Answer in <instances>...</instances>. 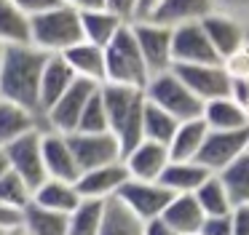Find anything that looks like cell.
<instances>
[{
	"instance_id": "1",
	"label": "cell",
	"mask_w": 249,
	"mask_h": 235,
	"mask_svg": "<svg viewBox=\"0 0 249 235\" xmlns=\"http://www.w3.org/2000/svg\"><path fill=\"white\" fill-rule=\"evenodd\" d=\"M49 53L33 46L6 48L0 69V99H8L40 118V75Z\"/></svg>"
},
{
	"instance_id": "2",
	"label": "cell",
	"mask_w": 249,
	"mask_h": 235,
	"mask_svg": "<svg viewBox=\"0 0 249 235\" xmlns=\"http://www.w3.org/2000/svg\"><path fill=\"white\" fill-rule=\"evenodd\" d=\"M99 94L107 112V128L121 144V152H129L142 142V112H145V91L126 85L102 83Z\"/></svg>"
},
{
	"instance_id": "3",
	"label": "cell",
	"mask_w": 249,
	"mask_h": 235,
	"mask_svg": "<svg viewBox=\"0 0 249 235\" xmlns=\"http://www.w3.org/2000/svg\"><path fill=\"white\" fill-rule=\"evenodd\" d=\"M81 40V16L67 5L51 8L30 19V46L49 53V56H59Z\"/></svg>"
},
{
	"instance_id": "4",
	"label": "cell",
	"mask_w": 249,
	"mask_h": 235,
	"mask_svg": "<svg viewBox=\"0 0 249 235\" xmlns=\"http://www.w3.org/2000/svg\"><path fill=\"white\" fill-rule=\"evenodd\" d=\"M102 51H105V83L145 91L150 72H147L145 62H142V53L137 48V40L131 35L129 24L121 27L118 35Z\"/></svg>"
},
{
	"instance_id": "5",
	"label": "cell",
	"mask_w": 249,
	"mask_h": 235,
	"mask_svg": "<svg viewBox=\"0 0 249 235\" xmlns=\"http://www.w3.org/2000/svg\"><path fill=\"white\" fill-rule=\"evenodd\" d=\"M145 99L150 104H156L158 110L169 112L174 120H196L201 118V110H204V101L196 99L190 94V88L177 78V75L169 69V72L153 75L145 85Z\"/></svg>"
},
{
	"instance_id": "6",
	"label": "cell",
	"mask_w": 249,
	"mask_h": 235,
	"mask_svg": "<svg viewBox=\"0 0 249 235\" xmlns=\"http://www.w3.org/2000/svg\"><path fill=\"white\" fill-rule=\"evenodd\" d=\"M172 198L174 195L161 185V182H134V179H129L118 190V195H115L113 201H118L137 222L147 224V222H153V219H161V214L166 211Z\"/></svg>"
},
{
	"instance_id": "7",
	"label": "cell",
	"mask_w": 249,
	"mask_h": 235,
	"mask_svg": "<svg viewBox=\"0 0 249 235\" xmlns=\"http://www.w3.org/2000/svg\"><path fill=\"white\" fill-rule=\"evenodd\" d=\"M172 72L204 104L233 94V78L225 64H188V67H172Z\"/></svg>"
},
{
	"instance_id": "8",
	"label": "cell",
	"mask_w": 249,
	"mask_h": 235,
	"mask_svg": "<svg viewBox=\"0 0 249 235\" xmlns=\"http://www.w3.org/2000/svg\"><path fill=\"white\" fill-rule=\"evenodd\" d=\"M67 144H70V150H72L78 174L124 160L121 144L115 142V136L110 131L107 134H81V131H75V134L67 136Z\"/></svg>"
},
{
	"instance_id": "9",
	"label": "cell",
	"mask_w": 249,
	"mask_h": 235,
	"mask_svg": "<svg viewBox=\"0 0 249 235\" xmlns=\"http://www.w3.org/2000/svg\"><path fill=\"white\" fill-rule=\"evenodd\" d=\"M129 27L150 78L169 72L172 69V30L156 24V21H131Z\"/></svg>"
},
{
	"instance_id": "10",
	"label": "cell",
	"mask_w": 249,
	"mask_h": 235,
	"mask_svg": "<svg viewBox=\"0 0 249 235\" xmlns=\"http://www.w3.org/2000/svg\"><path fill=\"white\" fill-rule=\"evenodd\" d=\"M97 88H99L97 83L78 78L75 83L62 94V99L56 101L51 110H46V115L40 118V120L49 123V131L65 134V136L75 134L78 120H81V115H83V107L89 104V99L94 96V91H97Z\"/></svg>"
},
{
	"instance_id": "11",
	"label": "cell",
	"mask_w": 249,
	"mask_h": 235,
	"mask_svg": "<svg viewBox=\"0 0 249 235\" xmlns=\"http://www.w3.org/2000/svg\"><path fill=\"white\" fill-rule=\"evenodd\" d=\"M249 150V128L241 131H209L196 163H201L209 174H220L236 158Z\"/></svg>"
},
{
	"instance_id": "12",
	"label": "cell",
	"mask_w": 249,
	"mask_h": 235,
	"mask_svg": "<svg viewBox=\"0 0 249 235\" xmlns=\"http://www.w3.org/2000/svg\"><path fill=\"white\" fill-rule=\"evenodd\" d=\"M198 24H201L206 40L214 48L217 59H220L222 64L236 56L244 48V43H247V24L233 19V16H228V14H222V11H212V14L206 16V19H201Z\"/></svg>"
},
{
	"instance_id": "13",
	"label": "cell",
	"mask_w": 249,
	"mask_h": 235,
	"mask_svg": "<svg viewBox=\"0 0 249 235\" xmlns=\"http://www.w3.org/2000/svg\"><path fill=\"white\" fill-rule=\"evenodd\" d=\"M40 128L27 136L17 139L14 144L6 147V158H8V168L30 187L35 190L38 185L46 182V168H43V152H40Z\"/></svg>"
},
{
	"instance_id": "14",
	"label": "cell",
	"mask_w": 249,
	"mask_h": 235,
	"mask_svg": "<svg viewBox=\"0 0 249 235\" xmlns=\"http://www.w3.org/2000/svg\"><path fill=\"white\" fill-rule=\"evenodd\" d=\"M188 64H222L198 21L172 30V67H188Z\"/></svg>"
},
{
	"instance_id": "15",
	"label": "cell",
	"mask_w": 249,
	"mask_h": 235,
	"mask_svg": "<svg viewBox=\"0 0 249 235\" xmlns=\"http://www.w3.org/2000/svg\"><path fill=\"white\" fill-rule=\"evenodd\" d=\"M129 182V174H126L124 163H110L102 166V168H91L78 174L75 179V190L81 195V201H113L118 195V190Z\"/></svg>"
},
{
	"instance_id": "16",
	"label": "cell",
	"mask_w": 249,
	"mask_h": 235,
	"mask_svg": "<svg viewBox=\"0 0 249 235\" xmlns=\"http://www.w3.org/2000/svg\"><path fill=\"white\" fill-rule=\"evenodd\" d=\"M124 168L129 174V179L134 182H158L161 174L166 171V166L172 163L169 158V150L163 144L156 142H140L134 150L124 155Z\"/></svg>"
},
{
	"instance_id": "17",
	"label": "cell",
	"mask_w": 249,
	"mask_h": 235,
	"mask_svg": "<svg viewBox=\"0 0 249 235\" xmlns=\"http://www.w3.org/2000/svg\"><path fill=\"white\" fill-rule=\"evenodd\" d=\"M40 152H43L46 179H59V182H72L75 185L78 166H75V158H72V150L67 144L65 134L43 131L40 134Z\"/></svg>"
},
{
	"instance_id": "18",
	"label": "cell",
	"mask_w": 249,
	"mask_h": 235,
	"mask_svg": "<svg viewBox=\"0 0 249 235\" xmlns=\"http://www.w3.org/2000/svg\"><path fill=\"white\" fill-rule=\"evenodd\" d=\"M217 11L214 0H163L158 11L145 21H156L161 27H182V24H196V21L206 19V16Z\"/></svg>"
},
{
	"instance_id": "19",
	"label": "cell",
	"mask_w": 249,
	"mask_h": 235,
	"mask_svg": "<svg viewBox=\"0 0 249 235\" xmlns=\"http://www.w3.org/2000/svg\"><path fill=\"white\" fill-rule=\"evenodd\" d=\"M75 72L67 67V62L62 56H49L43 64V75H40V118L46 115V110L56 104L62 99L67 88L75 83Z\"/></svg>"
},
{
	"instance_id": "20",
	"label": "cell",
	"mask_w": 249,
	"mask_h": 235,
	"mask_svg": "<svg viewBox=\"0 0 249 235\" xmlns=\"http://www.w3.org/2000/svg\"><path fill=\"white\" fill-rule=\"evenodd\" d=\"M161 222L172 227L177 235H198L206 217L193 195H174L169 201L166 211L161 214Z\"/></svg>"
},
{
	"instance_id": "21",
	"label": "cell",
	"mask_w": 249,
	"mask_h": 235,
	"mask_svg": "<svg viewBox=\"0 0 249 235\" xmlns=\"http://www.w3.org/2000/svg\"><path fill=\"white\" fill-rule=\"evenodd\" d=\"M201 120L209 131H241L249 128V112L233 96H225V99L206 101L201 110Z\"/></svg>"
},
{
	"instance_id": "22",
	"label": "cell",
	"mask_w": 249,
	"mask_h": 235,
	"mask_svg": "<svg viewBox=\"0 0 249 235\" xmlns=\"http://www.w3.org/2000/svg\"><path fill=\"white\" fill-rule=\"evenodd\" d=\"M33 206H40L46 211L54 214H65L70 217L75 211V206L81 203V195H78L75 185L72 182H59V179H46L43 185H38L33 190Z\"/></svg>"
},
{
	"instance_id": "23",
	"label": "cell",
	"mask_w": 249,
	"mask_h": 235,
	"mask_svg": "<svg viewBox=\"0 0 249 235\" xmlns=\"http://www.w3.org/2000/svg\"><path fill=\"white\" fill-rule=\"evenodd\" d=\"M67 62V67L75 72V78L81 80H91V83L102 85L105 83V51L91 43L81 40L72 48H67L65 53H59Z\"/></svg>"
},
{
	"instance_id": "24",
	"label": "cell",
	"mask_w": 249,
	"mask_h": 235,
	"mask_svg": "<svg viewBox=\"0 0 249 235\" xmlns=\"http://www.w3.org/2000/svg\"><path fill=\"white\" fill-rule=\"evenodd\" d=\"M209 176H212L209 171L201 163H196V160H172L158 182H161L172 195H193Z\"/></svg>"
},
{
	"instance_id": "25",
	"label": "cell",
	"mask_w": 249,
	"mask_h": 235,
	"mask_svg": "<svg viewBox=\"0 0 249 235\" xmlns=\"http://www.w3.org/2000/svg\"><path fill=\"white\" fill-rule=\"evenodd\" d=\"M38 120L40 118L35 112H30L27 107H19L8 99H0V147L6 150L17 139L38 131Z\"/></svg>"
},
{
	"instance_id": "26",
	"label": "cell",
	"mask_w": 249,
	"mask_h": 235,
	"mask_svg": "<svg viewBox=\"0 0 249 235\" xmlns=\"http://www.w3.org/2000/svg\"><path fill=\"white\" fill-rule=\"evenodd\" d=\"M206 134H209V128H206V123L201 118L182 120L177 126V131H174L169 147H166L169 158L172 160H196L201 147H204V142H206Z\"/></svg>"
},
{
	"instance_id": "27",
	"label": "cell",
	"mask_w": 249,
	"mask_h": 235,
	"mask_svg": "<svg viewBox=\"0 0 249 235\" xmlns=\"http://www.w3.org/2000/svg\"><path fill=\"white\" fill-rule=\"evenodd\" d=\"M81 16V32H83V40L91 43L97 48H105L115 35L118 30L126 24L124 19H118L115 14H110L107 8H97V11H83Z\"/></svg>"
},
{
	"instance_id": "28",
	"label": "cell",
	"mask_w": 249,
	"mask_h": 235,
	"mask_svg": "<svg viewBox=\"0 0 249 235\" xmlns=\"http://www.w3.org/2000/svg\"><path fill=\"white\" fill-rule=\"evenodd\" d=\"M0 46H30V16H24L11 0H0Z\"/></svg>"
},
{
	"instance_id": "29",
	"label": "cell",
	"mask_w": 249,
	"mask_h": 235,
	"mask_svg": "<svg viewBox=\"0 0 249 235\" xmlns=\"http://www.w3.org/2000/svg\"><path fill=\"white\" fill-rule=\"evenodd\" d=\"M107 203H102V201H81L75 206V211L67 217V235H99L102 227H105Z\"/></svg>"
},
{
	"instance_id": "30",
	"label": "cell",
	"mask_w": 249,
	"mask_h": 235,
	"mask_svg": "<svg viewBox=\"0 0 249 235\" xmlns=\"http://www.w3.org/2000/svg\"><path fill=\"white\" fill-rule=\"evenodd\" d=\"M193 198H196V203L201 206V211H204L206 219L231 217V214H233V203H231L225 185L220 182V176H217V174H212L209 179H206L204 185L193 192Z\"/></svg>"
},
{
	"instance_id": "31",
	"label": "cell",
	"mask_w": 249,
	"mask_h": 235,
	"mask_svg": "<svg viewBox=\"0 0 249 235\" xmlns=\"http://www.w3.org/2000/svg\"><path fill=\"white\" fill-rule=\"evenodd\" d=\"M217 176H220V182L225 185L233 208L249 206V150L241 158L233 160L225 171H220Z\"/></svg>"
},
{
	"instance_id": "32",
	"label": "cell",
	"mask_w": 249,
	"mask_h": 235,
	"mask_svg": "<svg viewBox=\"0 0 249 235\" xmlns=\"http://www.w3.org/2000/svg\"><path fill=\"white\" fill-rule=\"evenodd\" d=\"M177 126H179V120H174L169 112L158 110L156 104H150V101L145 99V112H142V142H156V144L169 147Z\"/></svg>"
},
{
	"instance_id": "33",
	"label": "cell",
	"mask_w": 249,
	"mask_h": 235,
	"mask_svg": "<svg viewBox=\"0 0 249 235\" xmlns=\"http://www.w3.org/2000/svg\"><path fill=\"white\" fill-rule=\"evenodd\" d=\"M22 230L24 235H67V217L30 203L22 211Z\"/></svg>"
},
{
	"instance_id": "34",
	"label": "cell",
	"mask_w": 249,
	"mask_h": 235,
	"mask_svg": "<svg viewBox=\"0 0 249 235\" xmlns=\"http://www.w3.org/2000/svg\"><path fill=\"white\" fill-rule=\"evenodd\" d=\"M99 235H142V222H137L118 201H110L107 214H105V227Z\"/></svg>"
},
{
	"instance_id": "35",
	"label": "cell",
	"mask_w": 249,
	"mask_h": 235,
	"mask_svg": "<svg viewBox=\"0 0 249 235\" xmlns=\"http://www.w3.org/2000/svg\"><path fill=\"white\" fill-rule=\"evenodd\" d=\"M30 201H33V190H30L14 171L0 176V203H3V206L24 211V208L30 206Z\"/></svg>"
},
{
	"instance_id": "36",
	"label": "cell",
	"mask_w": 249,
	"mask_h": 235,
	"mask_svg": "<svg viewBox=\"0 0 249 235\" xmlns=\"http://www.w3.org/2000/svg\"><path fill=\"white\" fill-rule=\"evenodd\" d=\"M75 131L81 134H107V112H105V101H102V94L99 88L94 91V96L89 99V104L83 107V115L78 120V128Z\"/></svg>"
},
{
	"instance_id": "37",
	"label": "cell",
	"mask_w": 249,
	"mask_h": 235,
	"mask_svg": "<svg viewBox=\"0 0 249 235\" xmlns=\"http://www.w3.org/2000/svg\"><path fill=\"white\" fill-rule=\"evenodd\" d=\"M11 3L17 5L24 16H30V19H33V16L46 14V11H51V8H59L62 0H11Z\"/></svg>"
},
{
	"instance_id": "38",
	"label": "cell",
	"mask_w": 249,
	"mask_h": 235,
	"mask_svg": "<svg viewBox=\"0 0 249 235\" xmlns=\"http://www.w3.org/2000/svg\"><path fill=\"white\" fill-rule=\"evenodd\" d=\"M214 3H217V11L249 24V0H214Z\"/></svg>"
},
{
	"instance_id": "39",
	"label": "cell",
	"mask_w": 249,
	"mask_h": 235,
	"mask_svg": "<svg viewBox=\"0 0 249 235\" xmlns=\"http://www.w3.org/2000/svg\"><path fill=\"white\" fill-rule=\"evenodd\" d=\"M105 8L110 14H115L118 19H124L126 24H131L137 14V0H105Z\"/></svg>"
},
{
	"instance_id": "40",
	"label": "cell",
	"mask_w": 249,
	"mask_h": 235,
	"mask_svg": "<svg viewBox=\"0 0 249 235\" xmlns=\"http://www.w3.org/2000/svg\"><path fill=\"white\" fill-rule=\"evenodd\" d=\"M17 227H22V211L0 203V233H11Z\"/></svg>"
},
{
	"instance_id": "41",
	"label": "cell",
	"mask_w": 249,
	"mask_h": 235,
	"mask_svg": "<svg viewBox=\"0 0 249 235\" xmlns=\"http://www.w3.org/2000/svg\"><path fill=\"white\" fill-rule=\"evenodd\" d=\"M231 235H249V206L233 208V214H231Z\"/></svg>"
},
{
	"instance_id": "42",
	"label": "cell",
	"mask_w": 249,
	"mask_h": 235,
	"mask_svg": "<svg viewBox=\"0 0 249 235\" xmlns=\"http://www.w3.org/2000/svg\"><path fill=\"white\" fill-rule=\"evenodd\" d=\"M198 235H231V217H214V219H206Z\"/></svg>"
},
{
	"instance_id": "43",
	"label": "cell",
	"mask_w": 249,
	"mask_h": 235,
	"mask_svg": "<svg viewBox=\"0 0 249 235\" xmlns=\"http://www.w3.org/2000/svg\"><path fill=\"white\" fill-rule=\"evenodd\" d=\"M161 3H163V0H137L134 21H145V19H150V16L158 11V5H161Z\"/></svg>"
},
{
	"instance_id": "44",
	"label": "cell",
	"mask_w": 249,
	"mask_h": 235,
	"mask_svg": "<svg viewBox=\"0 0 249 235\" xmlns=\"http://www.w3.org/2000/svg\"><path fill=\"white\" fill-rule=\"evenodd\" d=\"M62 5H67V8H72V11H78V14H83V11L105 8V0H62Z\"/></svg>"
},
{
	"instance_id": "45",
	"label": "cell",
	"mask_w": 249,
	"mask_h": 235,
	"mask_svg": "<svg viewBox=\"0 0 249 235\" xmlns=\"http://www.w3.org/2000/svg\"><path fill=\"white\" fill-rule=\"evenodd\" d=\"M142 235H177V233L172 227H166L161 219H153V222L142 224Z\"/></svg>"
},
{
	"instance_id": "46",
	"label": "cell",
	"mask_w": 249,
	"mask_h": 235,
	"mask_svg": "<svg viewBox=\"0 0 249 235\" xmlns=\"http://www.w3.org/2000/svg\"><path fill=\"white\" fill-rule=\"evenodd\" d=\"M8 171H11V168H8V158H6V150L0 147V176H3V174H8Z\"/></svg>"
},
{
	"instance_id": "47",
	"label": "cell",
	"mask_w": 249,
	"mask_h": 235,
	"mask_svg": "<svg viewBox=\"0 0 249 235\" xmlns=\"http://www.w3.org/2000/svg\"><path fill=\"white\" fill-rule=\"evenodd\" d=\"M3 59H6V46H0V69H3Z\"/></svg>"
},
{
	"instance_id": "48",
	"label": "cell",
	"mask_w": 249,
	"mask_h": 235,
	"mask_svg": "<svg viewBox=\"0 0 249 235\" xmlns=\"http://www.w3.org/2000/svg\"><path fill=\"white\" fill-rule=\"evenodd\" d=\"M6 235H24V230H22V227H17V230H11V233H6Z\"/></svg>"
},
{
	"instance_id": "49",
	"label": "cell",
	"mask_w": 249,
	"mask_h": 235,
	"mask_svg": "<svg viewBox=\"0 0 249 235\" xmlns=\"http://www.w3.org/2000/svg\"><path fill=\"white\" fill-rule=\"evenodd\" d=\"M247 40H249V24H247Z\"/></svg>"
},
{
	"instance_id": "50",
	"label": "cell",
	"mask_w": 249,
	"mask_h": 235,
	"mask_svg": "<svg viewBox=\"0 0 249 235\" xmlns=\"http://www.w3.org/2000/svg\"><path fill=\"white\" fill-rule=\"evenodd\" d=\"M0 235H6V233H0Z\"/></svg>"
}]
</instances>
